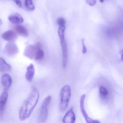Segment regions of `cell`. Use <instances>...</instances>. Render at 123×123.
Here are the masks:
<instances>
[{"instance_id": "obj_1", "label": "cell", "mask_w": 123, "mask_h": 123, "mask_svg": "<svg viewBox=\"0 0 123 123\" xmlns=\"http://www.w3.org/2000/svg\"><path fill=\"white\" fill-rule=\"evenodd\" d=\"M39 97V91L37 89H34L20 108L19 115L21 121H23L29 117L37 104Z\"/></svg>"}, {"instance_id": "obj_2", "label": "cell", "mask_w": 123, "mask_h": 123, "mask_svg": "<svg viewBox=\"0 0 123 123\" xmlns=\"http://www.w3.org/2000/svg\"><path fill=\"white\" fill-rule=\"evenodd\" d=\"M65 29V26H63L59 27L58 30V35L62 50V65L64 68L66 67L68 59L67 44L64 37Z\"/></svg>"}, {"instance_id": "obj_3", "label": "cell", "mask_w": 123, "mask_h": 123, "mask_svg": "<svg viewBox=\"0 0 123 123\" xmlns=\"http://www.w3.org/2000/svg\"><path fill=\"white\" fill-rule=\"evenodd\" d=\"M71 97V90L69 85L64 86L60 92V108L62 111H65L68 105Z\"/></svg>"}, {"instance_id": "obj_4", "label": "cell", "mask_w": 123, "mask_h": 123, "mask_svg": "<svg viewBox=\"0 0 123 123\" xmlns=\"http://www.w3.org/2000/svg\"><path fill=\"white\" fill-rule=\"evenodd\" d=\"M50 96H48L45 99L43 102L39 115V120L42 123L46 121L47 118L48 110L51 101Z\"/></svg>"}, {"instance_id": "obj_5", "label": "cell", "mask_w": 123, "mask_h": 123, "mask_svg": "<svg viewBox=\"0 0 123 123\" xmlns=\"http://www.w3.org/2000/svg\"><path fill=\"white\" fill-rule=\"evenodd\" d=\"M19 52L18 48L16 43L9 42L6 45L4 49V52L9 57L15 56Z\"/></svg>"}, {"instance_id": "obj_6", "label": "cell", "mask_w": 123, "mask_h": 123, "mask_svg": "<svg viewBox=\"0 0 123 123\" xmlns=\"http://www.w3.org/2000/svg\"><path fill=\"white\" fill-rule=\"evenodd\" d=\"M86 95L85 94L83 95L80 97V108L81 113H82L84 118L85 119L86 122L88 123H100L99 121L97 120H94L88 116V115L86 112L84 106L85 100Z\"/></svg>"}, {"instance_id": "obj_7", "label": "cell", "mask_w": 123, "mask_h": 123, "mask_svg": "<svg viewBox=\"0 0 123 123\" xmlns=\"http://www.w3.org/2000/svg\"><path fill=\"white\" fill-rule=\"evenodd\" d=\"M1 37L6 41L13 42L17 39V35L14 31L9 30L3 33L1 35Z\"/></svg>"}, {"instance_id": "obj_8", "label": "cell", "mask_w": 123, "mask_h": 123, "mask_svg": "<svg viewBox=\"0 0 123 123\" xmlns=\"http://www.w3.org/2000/svg\"><path fill=\"white\" fill-rule=\"evenodd\" d=\"M37 49L35 46L31 45H29L25 48L24 52V55L30 59H33L35 57Z\"/></svg>"}, {"instance_id": "obj_9", "label": "cell", "mask_w": 123, "mask_h": 123, "mask_svg": "<svg viewBox=\"0 0 123 123\" xmlns=\"http://www.w3.org/2000/svg\"><path fill=\"white\" fill-rule=\"evenodd\" d=\"M8 93L4 92L0 97V117L2 118L8 99Z\"/></svg>"}, {"instance_id": "obj_10", "label": "cell", "mask_w": 123, "mask_h": 123, "mask_svg": "<svg viewBox=\"0 0 123 123\" xmlns=\"http://www.w3.org/2000/svg\"><path fill=\"white\" fill-rule=\"evenodd\" d=\"M76 121V117L72 109L68 111L64 116L63 122L66 123H74Z\"/></svg>"}, {"instance_id": "obj_11", "label": "cell", "mask_w": 123, "mask_h": 123, "mask_svg": "<svg viewBox=\"0 0 123 123\" xmlns=\"http://www.w3.org/2000/svg\"><path fill=\"white\" fill-rule=\"evenodd\" d=\"M1 82L2 86L5 89H8L12 83V79L11 76L8 74H5L1 77Z\"/></svg>"}, {"instance_id": "obj_12", "label": "cell", "mask_w": 123, "mask_h": 123, "mask_svg": "<svg viewBox=\"0 0 123 123\" xmlns=\"http://www.w3.org/2000/svg\"><path fill=\"white\" fill-rule=\"evenodd\" d=\"M35 73L34 66L32 64H31L27 68L26 72L25 74V78L27 80L31 82L33 80Z\"/></svg>"}, {"instance_id": "obj_13", "label": "cell", "mask_w": 123, "mask_h": 123, "mask_svg": "<svg viewBox=\"0 0 123 123\" xmlns=\"http://www.w3.org/2000/svg\"><path fill=\"white\" fill-rule=\"evenodd\" d=\"M8 19L11 23L17 24H21L24 21V19L21 15L17 13L10 15L8 17Z\"/></svg>"}, {"instance_id": "obj_14", "label": "cell", "mask_w": 123, "mask_h": 123, "mask_svg": "<svg viewBox=\"0 0 123 123\" xmlns=\"http://www.w3.org/2000/svg\"><path fill=\"white\" fill-rule=\"evenodd\" d=\"M11 70V65L7 63L3 58H0V71L2 72H9Z\"/></svg>"}, {"instance_id": "obj_15", "label": "cell", "mask_w": 123, "mask_h": 123, "mask_svg": "<svg viewBox=\"0 0 123 123\" xmlns=\"http://www.w3.org/2000/svg\"><path fill=\"white\" fill-rule=\"evenodd\" d=\"M15 30L17 34L23 37L28 36L29 32L27 29L24 26L21 25H17L15 27Z\"/></svg>"}, {"instance_id": "obj_16", "label": "cell", "mask_w": 123, "mask_h": 123, "mask_svg": "<svg viewBox=\"0 0 123 123\" xmlns=\"http://www.w3.org/2000/svg\"><path fill=\"white\" fill-rule=\"evenodd\" d=\"M25 6L28 11H33L35 9L32 0H25Z\"/></svg>"}, {"instance_id": "obj_17", "label": "cell", "mask_w": 123, "mask_h": 123, "mask_svg": "<svg viewBox=\"0 0 123 123\" xmlns=\"http://www.w3.org/2000/svg\"><path fill=\"white\" fill-rule=\"evenodd\" d=\"M44 51L41 49L37 50L35 56V59L37 60H40L44 58Z\"/></svg>"}, {"instance_id": "obj_18", "label": "cell", "mask_w": 123, "mask_h": 123, "mask_svg": "<svg viewBox=\"0 0 123 123\" xmlns=\"http://www.w3.org/2000/svg\"><path fill=\"white\" fill-rule=\"evenodd\" d=\"M99 94L101 97L103 99L106 98L108 96V92L107 89L103 86H101L100 87Z\"/></svg>"}, {"instance_id": "obj_19", "label": "cell", "mask_w": 123, "mask_h": 123, "mask_svg": "<svg viewBox=\"0 0 123 123\" xmlns=\"http://www.w3.org/2000/svg\"><path fill=\"white\" fill-rule=\"evenodd\" d=\"M57 24L59 26H65L66 22L65 19L63 17H59L57 20Z\"/></svg>"}, {"instance_id": "obj_20", "label": "cell", "mask_w": 123, "mask_h": 123, "mask_svg": "<svg viewBox=\"0 0 123 123\" xmlns=\"http://www.w3.org/2000/svg\"><path fill=\"white\" fill-rule=\"evenodd\" d=\"M118 19L120 23L123 27V11L120 9L118 13Z\"/></svg>"}, {"instance_id": "obj_21", "label": "cell", "mask_w": 123, "mask_h": 123, "mask_svg": "<svg viewBox=\"0 0 123 123\" xmlns=\"http://www.w3.org/2000/svg\"><path fill=\"white\" fill-rule=\"evenodd\" d=\"M87 4L91 6H94L96 4L97 0H86Z\"/></svg>"}, {"instance_id": "obj_22", "label": "cell", "mask_w": 123, "mask_h": 123, "mask_svg": "<svg viewBox=\"0 0 123 123\" xmlns=\"http://www.w3.org/2000/svg\"><path fill=\"white\" fill-rule=\"evenodd\" d=\"M82 44V52L83 54H85L87 52V49L85 46V43L84 42V39H82L81 40Z\"/></svg>"}, {"instance_id": "obj_23", "label": "cell", "mask_w": 123, "mask_h": 123, "mask_svg": "<svg viewBox=\"0 0 123 123\" xmlns=\"http://www.w3.org/2000/svg\"><path fill=\"white\" fill-rule=\"evenodd\" d=\"M13 1L16 3V4L19 6V7H22V4L21 2L20 1V0H14Z\"/></svg>"}, {"instance_id": "obj_24", "label": "cell", "mask_w": 123, "mask_h": 123, "mask_svg": "<svg viewBox=\"0 0 123 123\" xmlns=\"http://www.w3.org/2000/svg\"><path fill=\"white\" fill-rule=\"evenodd\" d=\"M121 60H122V62H123V50L121 52Z\"/></svg>"}, {"instance_id": "obj_25", "label": "cell", "mask_w": 123, "mask_h": 123, "mask_svg": "<svg viewBox=\"0 0 123 123\" xmlns=\"http://www.w3.org/2000/svg\"><path fill=\"white\" fill-rule=\"evenodd\" d=\"M99 1H100V3H103L104 2V0H99Z\"/></svg>"}, {"instance_id": "obj_26", "label": "cell", "mask_w": 123, "mask_h": 123, "mask_svg": "<svg viewBox=\"0 0 123 123\" xmlns=\"http://www.w3.org/2000/svg\"><path fill=\"white\" fill-rule=\"evenodd\" d=\"M1 24H2V21H1V19H0V26L1 25Z\"/></svg>"}]
</instances>
